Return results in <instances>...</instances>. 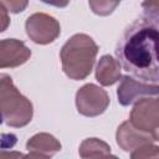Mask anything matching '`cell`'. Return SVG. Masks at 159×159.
<instances>
[{"instance_id":"1","label":"cell","mask_w":159,"mask_h":159,"mask_svg":"<svg viewBox=\"0 0 159 159\" xmlns=\"http://www.w3.org/2000/svg\"><path fill=\"white\" fill-rule=\"evenodd\" d=\"M158 22L145 17L132 22L116 47V57L120 67L138 80L158 83Z\"/></svg>"},{"instance_id":"2","label":"cell","mask_w":159,"mask_h":159,"mask_svg":"<svg viewBox=\"0 0 159 159\" xmlns=\"http://www.w3.org/2000/svg\"><path fill=\"white\" fill-rule=\"evenodd\" d=\"M98 45L86 34L71 36L60 51L62 70L67 77L75 81L84 80L92 72Z\"/></svg>"},{"instance_id":"3","label":"cell","mask_w":159,"mask_h":159,"mask_svg":"<svg viewBox=\"0 0 159 159\" xmlns=\"http://www.w3.org/2000/svg\"><path fill=\"white\" fill-rule=\"evenodd\" d=\"M32 116L30 99L20 93L9 75L0 73V124L22 128L31 122Z\"/></svg>"},{"instance_id":"4","label":"cell","mask_w":159,"mask_h":159,"mask_svg":"<svg viewBox=\"0 0 159 159\" xmlns=\"http://www.w3.org/2000/svg\"><path fill=\"white\" fill-rule=\"evenodd\" d=\"M129 123L159 140V99L158 96L144 97L134 103L129 116Z\"/></svg>"},{"instance_id":"5","label":"cell","mask_w":159,"mask_h":159,"mask_svg":"<svg viewBox=\"0 0 159 159\" xmlns=\"http://www.w3.org/2000/svg\"><path fill=\"white\" fill-rule=\"evenodd\" d=\"M25 30L31 41L39 45L53 42L61 34L60 22L45 12H35L26 19Z\"/></svg>"},{"instance_id":"6","label":"cell","mask_w":159,"mask_h":159,"mask_svg":"<svg viewBox=\"0 0 159 159\" xmlns=\"http://www.w3.org/2000/svg\"><path fill=\"white\" fill-rule=\"evenodd\" d=\"M109 106L108 93L97 84L87 83L76 93V107L84 117H97L106 112Z\"/></svg>"},{"instance_id":"7","label":"cell","mask_w":159,"mask_h":159,"mask_svg":"<svg viewBox=\"0 0 159 159\" xmlns=\"http://www.w3.org/2000/svg\"><path fill=\"white\" fill-rule=\"evenodd\" d=\"M120 84L117 88V98L120 106H130L144 97H154L159 94L158 83L138 81L130 76L120 77Z\"/></svg>"},{"instance_id":"8","label":"cell","mask_w":159,"mask_h":159,"mask_svg":"<svg viewBox=\"0 0 159 159\" xmlns=\"http://www.w3.org/2000/svg\"><path fill=\"white\" fill-rule=\"evenodd\" d=\"M31 50L17 39L0 40V68H15L27 62Z\"/></svg>"},{"instance_id":"9","label":"cell","mask_w":159,"mask_h":159,"mask_svg":"<svg viewBox=\"0 0 159 159\" xmlns=\"http://www.w3.org/2000/svg\"><path fill=\"white\" fill-rule=\"evenodd\" d=\"M116 140L119 148L124 152H133L134 149L147 144V143H157L158 139H155L152 134L144 133L137 128H134L129 120L123 122L116 133Z\"/></svg>"},{"instance_id":"10","label":"cell","mask_w":159,"mask_h":159,"mask_svg":"<svg viewBox=\"0 0 159 159\" xmlns=\"http://www.w3.org/2000/svg\"><path fill=\"white\" fill-rule=\"evenodd\" d=\"M25 158H51L61 150V143L50 133H37L27 140Z\"/></svg>"},{"instance_id":"11","label":"cell","mask_w":159,"mask_h":159,"mask_svg":"<svg viewBox=\"0 0 159 159\" xmlns=\"http://www.w3.org/2000/svg\"><path fill=\"white\" fill-rule=\"evenodd\" d=\"M119 62L111 55H104L99 58L96 67V80L102 86H112L122 77Z\"/></svg>"},{"instance_id":"12","label":"cell","mask_w":159,"mask_h":159,"mask_svg":"<svg viewBox=\"0 0 159 159\" xmlns=\"http://www.w3.org/2000/svg\"><path fill=\"white\" fill-rule=\"evenodd\" d=\"M81 158H99V157H114L111 153V147L98 139V138H87L84 139L78 149Z\"/></svg>"},{"instance_id":"13","label":"cell","mask_w":159,"mask_h":159,"mask_svg":"<svg viewBox=\"0 0 159 159\" xmlns=\"http://www.w3.org/2000/svg\"><path fill=\"white\" fill-rule=\"evenodd\" d=\"M119 2H120V0H88L92 12L98 16L111 15L117 9Z\"/></svg>"},{"instance_id":"14","label":"cell","mask_w":159,"mask_h":159,"mask_svg":"<svg viewBox=\"0 0 159 159\" xmlns=\"http://www.w3.org/2000/svg\"><path fill=\"white\" fill-rule=\"evenodd\" d=\"M158 145L155 143H147L133 152H130V157L133 159L135 158H158L159 157V150Z\"/></svg>"},{"instance_id":"15","label":"cell","mask_w":159,"mask_h":159,"mask_svg":"<svg viewBox=\"0 0 159 159\" xmlns=\"http://www.w3.org/2000/svg\"><path fill=\"white\" fill-rule=\"evenodd\" d=\"M143 7V17L158 22L159 19V1L158 0H144L142 4Z\"/></svg>"},{"instance_id":"16","label":"cell","mask_w":159,"mask_h":159,"mask_svg":"<svg viewBox=\"0 0 159 159\" xmlns=\"http://www.w3.org/2000/svg\"><path fill=\"white\" fill-rule=\"evenodd\" d=\"M0 4L7 11L12 14H19V12H22L27 7L29 0H0Z\"/></svg>"},{"instance_id":"17","label":"cell","mask_w":159,"mask_h":159,"mask_svg":"<svg viewBox=\"0 0 159 159\" xmlns=\"http://www.w3.org/2000/svg\"><path fill=\"white\" fill-rule=\"evenodd\" d=\"M17 142V137L12 133H0V149H11Z\"/></svg>"},{"instance_id":"18","label":"cell","mask_w":159,"mask_h":159,"mask_svg":"<svg viewBox=\"0 0 159 159\" xmlns=\"http://www.w3.org/2000/svg\"><path fill=\"white\" fill-rule=\"evenodd\" d=\"M10 25V16L7 10L0 4V32H4Z\"/></svg>"},{"instance_id":"19","label":"cell","mask_w":159,"mask_h":159,"mask_svg":"<svg viewBox=\"0 0 159 159\" xmlns=\"http://www.w3.org/2000/svg\"><path fill=\"white\" fill-rule=\"evenodd\" d=\"M7 158H25V155L20 152H10V150L0 149V159H7Z\"/></svg>"},{"instance_id":"20","label":"cell","mask_w":159,"mask_h":159,"mask_svg":"<svg viewBox=\"0 0 159 159\" xmlns=\"http://www.w3.org/2000/svg\"><path fill=\"white\" fill-rule=\"evenodd\" d=\"M41 1L55 7H66L70 4V0H41Z\"/></svg>"}]
</instances>
